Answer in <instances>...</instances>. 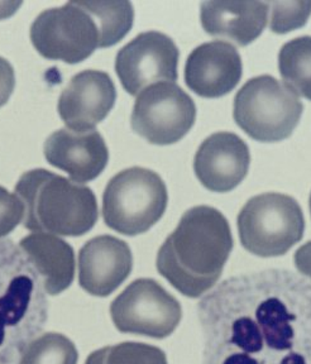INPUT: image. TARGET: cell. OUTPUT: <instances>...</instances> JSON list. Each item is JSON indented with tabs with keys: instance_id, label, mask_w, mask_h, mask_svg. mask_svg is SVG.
Segmentation results:
<instances>
[{
	"instance_id": "cell-1",
	"label": "cell",
	"mask_w": 311,
	"mask_h": 364,
	"mask_svg": "<svg viewBox=\"0 0 311 364\" xmlns=\"http://www.w3.org/2000/svg\"><path fill=\"white\" fill-rule=\"evenodd\" d=\"M203 364H311V284L288 269L223 281L198 305Z\"/></svg>"
},
{
	"instance_id": "cell-12",
	"label": "cell",
	"mask_w": 311,
	"mask_h": 364,
	"mask_svg": "<svg viewBox=\"0 0 311 364\" xmlns=\"http://www.w3.org/2000/svg\"><path fill=\"white\" fill-rule=\"evenodd\" d=\"M117 89L112 77L97 70L75 75L58 99L60 118L71 131H91L114 108Z\"/></svg>"
},
{
	"instance_id": "cell-6",
	"label": "cell",
	"mask_w": 311,
	"mask_h": 364,
	"mask_svg": "<svg viewBox=\"0 0 311 364\" xmlns=\"http://www.w3.org/2000/svg\"><path fill=\"white\" fill-rule=\"evenodd\" d=\"M300 99L270 75L248 80L234 97L233 117L247 136L263 143L289 138L299 124Z\"/></svg>"
},
{
	"instance_id": "cell-5",
	"label": "cell",
	"mask_w": 311,
	"mask_h": 364,
	"mask_svg": "<svg viewBox=\"0 0 311 364\" xmlns=\"http://www.w3.org/2000/svg\"><path fill=\"white\" fill-rule=\"evenodd\" d=\"M167 203V188L154 171L130 167L107 182L102 193V218L110 229L135 237L159 222Z\"/></svg>"
},
{
	"instance_id": "cell-14",
	"label": "cell",
	"mask_w": 311,
	"mask_h": 364,
	"mask_svg": "<svg viewBox=\"0 0 311 364\" xmlns=\"http://www.w3.org/2000/svg\"><path fill=\"white\" fill-rule=\"evenodd\" d=\"M133 268L130 245L112 235H99L79 252V282L83 290L97 297L112 295Z\"/></svg>"
},
{
	"instance_id": "cell-20",
	"label": "cell",
	"mask_w": 311,
	"mask_h": 364,
	"mask_svg": "<svg viewBox=\"0 0 311 364\" xmlns=\"http://www.w3.org/2000/svg\"><path fill=\"white\" fill-rule=\"evenodd\" d=\"M100 28V48L117 45L130 33L135 21L130 1H83Z\"/></svg>"
},
{
	"instance_id": "cell-21",
	"label": "cell",
	"mask_w": 311,
	"mask_h": 364,
	"mask_svg": "<svg viewBox=\"0 0 311 364\" xmlns=\"http://www.w3.org/2000/svg\"><path fill=\"white\" fill-rule=\"evenodd\" d=\"M74 343L60 333H46L24 348L18 364H78Z\"/></svg>"
},
{
	"instance_id": "cell-18",
	"label": "cell",
	"mask_w": 311,
	"mask_h": 364,
	"mask_svg": "<svg viewBox=\"0 0 311 364\" xmlns=\"http://www.w3.org/2000/svg\"><path fill=\"white\" fill-rule=\"evenodd\" d=\"M19 248L40 274L47 295L68 290L75 277V252L53 234L33 233L21 239Z\"/></svg>"
},
{
	"instance_id": "cell-2",
	"label": "cell",
	"mask_w": 311,
	"mask_h": 364,
	"mask_svg": "<svg viewBox=\"0 0 311 364\" xmlns=\"http://www.w3.org/2000/svg\"><path fill=\"white\" fill-rule=\"evenodd\" d=\"M233 243L226 216L215 208L199 205L181 216L161 245L156 266L176 290L198 299L221 279Z\"/></svg>"
},
{
	"instance_id": "cell-27",
	"label": "cell",
	"mask_w": 311,
	"mask_h": 364,
	"mask_svg": "<svg viewBox=\"0 0 311 364\" xmlns=\"http://www.w3.org/2000/svg\"><path fill=\"white\" fill-rule=\"evenodd\" d=\"M22 6V1H0V19L9 18Z\"/></svg>"
},
{
	"instance_id": "cell-9",
	"label": "cell",
	"mask_w": 311,
	"mask_h": 364,
	"mask_svg": "<svg viewBox=\"0 0 311 364\" xmlns=\"http://www.w3.org/2000/svg\"><path fill=\"white\" fill-rule=\"evenodd\" d=\"M115 328L122 333L164 339L180 324V302L152 279H138L110 305Z\"/></svg>"
},
{
	"instance_id": "cell-3",
	"label": "cell",
	"mask_w": 311,
	"mask_h": 364,
	"mask_svg": "<svg viewBox=\"0 0 311 364\" xmlns=\"http://www.w3.org/2000/svg\"><path fill=\"white\" fill-rule=\"evenodd\" d=\"M48 302L40 274L19 245L0 240V364H16L45 328Z\"/></svg>"
},
{
	"instance_id": "cell-19",
	"label": "cell",
	"mask_w": 311,
	"mask_h": 364,
	"mask_svg": "<svg viewBox=\"0 0 311 364\" xmlns=\"http://www.w3.org/2000/svg\"><path fill=\"white\" fill-rule=\"evenodd\" d=\"M278 68L286 86L311 100V37H297L285 43L278 53Z\"/></svg>"
},
{
	"instance_id": "cell-25",
	"label": "cell",
	"mask_w": 311,
	"mask_h": 364,
	"mask_svg": "<svg viewBox=\"0 0 311 364\" xmlns=\"http://www.w3.org/2000/svg\"><path fill=\"white\" fill-rule=\"evenodd\" d=\"M16 87L14 68L6 58L0 57V108L6 105Z\"/></svg>"
},
{
	"instance_id": "cell-22",
	"label": "cell",
	"mask_w": 311,
	"mask_h": 364,
	"mask_svg": "<svg viewBox=\"0 0 311 364\" xmlns=\"http://www.w3.org/2000/svg\"><path fill=\"white\" fill-rule=\"evenodd\" d=\"M85 364H167V358L159 348L125 341L91 353Z\"/></svg>"
},
{
	"instance_id": "cell-10",
	"label": "cell",
	"mask_w": 311,
	"mask_h": 364,
	"mask_svg": "<svg viewBox=\"0 0 311 364\" xmlns=\"http://www.w3.org/2000/svg\"><path fill=\"white\" fill-rule=\"evenodd\" d=\"M195 119L196 107L189 94L175 82H157L137 97L130 124L148 143L169 146L186 136Z\"/></svg>"
},
{
	"instance_id": "cell-17",
	"label": "cell",
	"mask_w": 311,
	"mask_h": 364,
	"mask_svg": "<svg viewBox=\"0 0 311 364\" xmlns=\"http://www.w3.org/2000/svg\"><path fill=\"white\" fill-rule=\"evenodd\" d=\"M268 11V3L262 1H204L200 6V22L210 36L244 47L262 34Z\"/></svg>"
},
{
	"instance_id": "cell-15",
	"label": "cell",
	"mask_w": 311,
	"mask_h": 364,
	"mask_svg": "<svg viewBox=\"0 0 311 364\" xmlns=\"http://www.w3.org/2000/svg\"><path fill=\"white\" fill-rule=\"evenodd\" d=\"M243 63L237 48L223 41L203 43L187 57L185 82L199 97H221L239 84Z\"/></svg>"
},
{
	"instance_id": "cell-8",
	"label": "cell",
	"mask_w": 311,
	"mask_h": 364,
	"mask_svg": "<svg viewBox=\"0 0 311 364\" xmlns=\"http://www.w3.org/2000/svg\"><path fill=\"white\" fill-rule=\"evenodd\" d=\"M31 41L41 56L75 65L100 48V28L83 1L41 13L31 26Z\"/></svg>"
},
{
	"instance_id": "cell-13",
	"label": "cell",
	"mask_w": 311,
	"mask_h": 364,
	"mask_svg": "<svg viewBox=\"0 0 311 364\" xmlns=\"http://www.w3.org/2000/svg\"><path fill=\"white\" fill-rule=\"evenodd\" d=\"M251 154L247 143L231 132H218L200 144L194 159L199 181L213 193H229L248 173Z\"/></svg>"
},
{
	"instance_id": "cell-28",
	"label": "cell",
	"mask_w": 311,
	"mask_h": 364,
	"mask_svg": "<svg viewBox=\"0 0 311 364\" xmlns=\"http://www.w3.org/2000/svg\"><path fill=\"white\" fill-rule=\"evenodd\" d=\"M309 205H310V213H311V193H310V199H309Z\"/></svg>"
},
{
	"instance_id": "cell-4",
	"label": "cell",
	"mask_w": 311,
	"mask_h": 364,
	"mask_svg": "<svg viewBox=\"0 0 311 364\" xmlns=\"http://www.w3.org/2000/svg\"><path fill=\"white\" fill-rule=\"evenodd\" d=\"M14 191L24 205L23 227L28 230L81 237L97 224L99 209L93 190L51 171L24 172Z\"/></svg>"
},
{
	"instance_id": "cell-11",
	"label": "cell",
	"mask_w": 311,
	"mask_h": 364,
	"mask_svg": "<svg viewBox=\"0 0 311 364\" xmlns=\"http://www.w3.org/2000/svg\"><path fill=\"white\" fill-rule=\"evenodd\" d=\"M180 52L169 36L148 31L120 48L115 57V73L125 90L137 97L148 86L175 82Z\"/></svg>"
},
{
	"instance_id": "cell-7",
	"label": "cell",
	"mask_w": 311,
	"mask_h": 364,
	"mask_svg": "<svg viewBox=\"0 0 311 364\" xmlns=\"http://www.w3.org/2000/svg\"><path fill=\"white\" fill-rule=\"evenodd\" d=\"M238 233L246 250L270 258L286 255L305 232L299 203L289 195L266 193L249 199L237 219Z\"/></svg>"
},
{
	"instance_id": "cell-24",
	"label": "cell",
	"mask_w": 311,
	"mask_h": 364,
	"mask_svg": "<svg viewBox=\"0 0 311 364\" xmlns=\"http://www.w3.org/2000/svg\"><path fill=\"white\" fill-rule=\"evenodd\" d=\"M24 216V205L16 193L0 186V238L11 233Z\"/></svg>"
},
{
	"instance_id": "cell-26",
	"label": "cell",
	"mask_w": 311,
	"mask_h": 364,
	"mask_svg": "<svg viewBox=\"0 0 311 364\" xmlns=\"http://www.w3.org/2000/svg\"><path fill=\"white\" fill-rule=\"evenodd\" d=\"M294 262L297 271L311 279V240L295 252Z\"/></svg>"
},
{
	"instance_id": "cell-16",
	"label": "cell",
	"mask_w": 311,
	"mask_h": 364,
	"mask_svg": "<svg viewBox=\"0 0 311 364\" xmlns=\"http://www.w3.org/2000/svg\"><path fill=\"white\" fill-rule=\"evenodd\" d=\"M43 151L50 165L68 172L71 180L78 183L93 181L100 176L109 161L105 141L95 129H58L46 139Z\"/></svg>"
},
{
	"instance_id": "cell-23",
	"label": "cell",
	"mask_w": 311,
	"mask_h": 364,
	"mask_svg": "<svg viewBox=\"0 0 311 364\" xmlns=\"http://www.w3.org/2000/svg\"><path fill=\"white\" fill-rule=\"evenodd\" d=\"M270 29L278 34L289 33L305 26L311 16V1H273Z\"/></svg>"
}]
</instances>
